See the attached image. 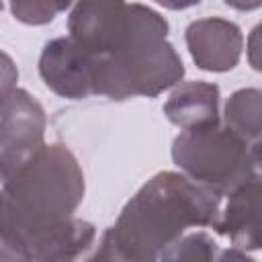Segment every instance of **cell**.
<instances>
[{"label": "cell", "mask_w": 262, "mask_h": 262, "mask_svg": "<svg viewBox=\"0 0 262 262\" xmlns=\"http://www.w3.org/2000/svg\"><path fill=\"white\" fill-rule=\"evenodd\" d=\"M84 174L61 143L45 145L0 188V260H76L94 244L92 223L74 217Z\"/></svg>", "instance_id": "6da1fadb"}, {"label": "cell", "mask_w": 262, "mask_h": 262, "mask_svg": "<svg viewBox=\"0 0 262 262\" xmlns=\"http://www.w3.org/2000/svg\"><path fill=\"white\" fill-rule=\"evenodd\" d=\"M221 196L180 172H160L123 207L92 260H160L188 229L215 227Z\"/></svg>", "instance_id": "7a4b0ae2"}, {"label": "cell", "mask_w": 262, "mask_h": 262, "mask_svg": "<svg viewBox=\"0 0 262 262\" xmlns=\"http://www.w3.org/2000/svg\"><path fill=\"white\" fill-rule=\"evenodd\" d=\"M92 94L115 100L158 96L184 76V63L168 43V20L143 4H127L111 45L92 57Z\"/></svg>", "instance_id": "3957f363"}, {"label": "cell", "mask_w": 262, "mask_h": 262, "mask_svg": "<svg viewBox=\"0 0 262 262\" xmlns=\"http://www.w3.org/2000/svg\"><path fill=\"white\" fill-rule=\"evenodd\" d=\"M174 164L194 182L219 196L260 174V147L250 145L225 125L182 129L172 143Z\"/></svg>", "instance_id": "277c9868"}, {"label": "cell", "mask_w": 262, "mask_h": 262, "mask_svg": "<svg viewBox=\"0 0 262 262\" xmlns=\"http://www.w3.org/2000/svg\"><path fill=\"white\" fill-rule=\"evenodd\" d=\"M45 111L23 88H14L0 106V180H8L45 147Z\"/></svg>", "instance_id": "5b68a950"}, {"label": "cell", "mask_w": 262, "mask_h": 262, "mask_svg": "<svg viewBox=\"0 0 262 262\" xmlns=\"http://www.w3.org/2000/svg\"><path fill=\"white\" fill-rule=\"evenodd\" d=\"M92 55L70 37L51 39L39 57V74L45 86L70 100L92 96Z\"/></svg>", "instance_id": "8992f818"}, {"label": "cell", "mask_w": 262, "mask_h": 262, "mask_svg": "<svg viewBox=\"0 0 262 262\" xmlns=\"http://www.w3.org/2000/svg\"><path fill=\"white\" fill-rule=\"evenodd\" d=\"M186 47L192 61L205 72H229L237 66L244 37L235 23L209 16L186 27Z\"/></svg>", "instance_id": "52a82bcc"}, {"label": "cell", "mask_w": 262, "mask_h": 262, "mask_svg": "<svg viewBox=\"0 0 262 262\" xmlns=\"http://www.w3.org/2000/svg\"><path fill=\"white\" fill-rule=\"evenodd\" d=\"M125 8V0H76L68 16V37L86 53L98 57L113 41Z\"/></svg>", "instance_id": "ba28073f"}, {"label": "cell", "mask_w": 262, "mask_h": 262, "mask_svg": "<svg viewBox=\"0 0 262 262\" xmlns=\"http://www.w3.org/2000/svg\"><path fill=\"white\" fill-rule=\"evenodd\" d=\"M227 199L213 229L229 237L237 250H260V174L239 184Z\"/></svg>", "instance_id": "9c48e42d"}, {"label": "cell", "mask_w": 262, "mask_h": 262, "mask_svg": "<svg viewBox=\"0 0 262 262\" xmlns=\"http://www.w3.org/2000/svg\"><path fill=\"white\" fill-rule=\"evenodd\" d=\"M219 88L209 82L180 84L164 104V115L180 129L205 127L219 121Z\"/></svg>", "instance_id": "30bf717a"}, {"label": "cell", "mask_w": 262, "mask_h": 262, "mask_svg": "<svg viewBox=\"0 0 262 262\" xmlns=\"http://www.w3.org/2000/svg\"><path fill=\"white\" fill-rule=\"evenodd\" d=\"M262 125V92L258 88H242L225 102V127L250 145L260 147Z\"/></svg>", "instance_id": "8fae6325"}, {"label": "cell", "mask_w": 262, "mask_h": 262, "mask_svg": "<svg viewBox=\"0 0 262 262\" xmlns=\"http://www.w3.org/2000/svg\"><path fill=\"white\" fill-rule=\"evenodd\" d=\"M217 256H219L217 244L209 233L186 231L162 252L160 260H215Z\"/></svg>", "instance_id": "7c38bea8"}, {"label": "cell", "mask_w": 262, "mask_h": 262, "mask_svg": "<svg viewBox=\"0 0 262 262\" xmlns=\"http://www.w3.org/2000/svg\"><path fill=\"white\" fill-rule=\"evenodd\" d=\"M74 0H10V8L16 20L25 25H47L59 12L68 10Z\"/></svg>", "instance_id": "4fadbf2b"}, {"label": "cell", "mask_w": 262, "mask_h": 262, "mask_svg": "<svg viewBox=\"0 0 262 262\" xmlns=\"http://www.w3.org/2000/svg\"><path fill=\"white\" fill-rule=\"evenodd\" d=\"M18 82V70L14 66V61L0 51V102L6 100V96L16 88Z\"/></svg>", "instance_id": "5bb4252c"}, {"label": "cell", "mask_w": 262, "mask_h": 262, "mask_svg": "<svg viewBox=\"0 0 262 262\" xmlns=\"http://www.w3.org/2000/svg\"><path fill=\"white\" fill-rule=\"evenodd\" d=\"M246 51H248V59L250 66L258 72L260 70V25L252 29L248 41H246Z\"/></svg>", "instance_id": "9a60e30c"}, {"label": "cell", "mask_w": 262, "mask_h": 262, "mask_svg": "<svg viewBox=\"0 0 262 262\" xmlns=\"http://www.w3.org/2000/svg\"><path fill=\"white\" fill-rule=\"evenodd\" d=\"M154 2H158L160 6H164L168 10H184V8L199 4L201 0H154Z\"/></svg>", "instance_id": "2e32d148"}, {"label": "cell", "mask_w": 262, "mask_h": 262, "mask_svg": "<svg viewBox=\"0 0 262 262\" xmlns=\"http://www.w3.org/2000/svg\"><path fill=\"white\" fill-rule=\"evenodd\" d=\"M227 6H231V8H235V10H256V8H260V4H262V0H223Z\"/></svg>", "instance_id": "e0dca14e"}, {"label": "cell", "mask_w": 262, "mask_h": 262, "mask_svg": "<svg viewBox=\"0 0 262 262\" xmlns=\"http://www.w3.org/2000/svg\"><path fill=\"white\" fill-rule=\"evenodd\" d=\"M0 10H2V0H0Z\"/></svg>", "instance_id": "ac0fdd59"}, {"label": "cell", "mask_w": 262, "mask_h": 262, "mask_svg": "<svg viewBox=\"0 0 262 262\" xmlns=\"http://www.w3.org/2000/svg\"><path fill=\"white\" fill-rule=\"evenodd\" d=\"M0 106H2V102H0Z\"/></svg>", "instance_id": "d6986e66"}]
</instances>
